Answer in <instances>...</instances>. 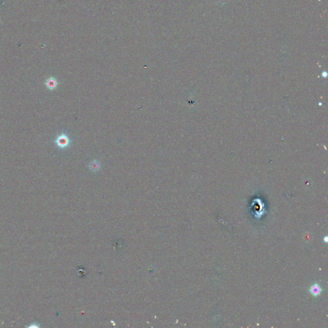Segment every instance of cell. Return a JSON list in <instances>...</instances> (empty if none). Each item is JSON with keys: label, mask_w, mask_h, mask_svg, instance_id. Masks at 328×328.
<instances>
[{"label": "cell", "mask_w": 328, "mask_h": 328, "mask_svg": "<svg viewBox=\"0 0 328 328\" xmlns=\"http://www.w3.org/2000/svg\"><path fill=\"white\" fill-rule=\"evenodd\" d=\"M71 140L66 133H62L57 136L55 143L60 149H66L71 144Z\"/></svg>", "instance_id": "6da1fadb"}, {"label": "cell", "mask_w": 328, "mask_h": 328, "mask_svg": "<svg viewBox=\"0 0 328 328\" xmlns=\"http://www.w3.org/2000/svg\"><path fill=\"white\" fill-rule=\"evenodd\" d=\"M44 84H45L46 88L48 90H53L57 87V86L58 85V82L55 78L50 77L49 78H48L46 80Z\"/></svg>", "instance_id": "7a4b0ae2"}, {"label": "cell", "mask_w": 328, "mask_h": 328, "mask_svg": "<svg viewBox=\"0 0 328 328\" xmlns=\"http://www.w3.org/2000/svg\"><path fill=\"white\" fill-rule=\"evenodd\" d=\"M321 290H322L321 288L317 284H315L313 286H311L310 289H309V291H310L311 293L313 295H314V296L319 295L320 293Z\"/></svg>", "instance_id": "3957f363"}, {"label": "cell", "mask_w": 328, "mask_h": 328, "mask_svg": "<svg viewBox=\"0 0 328 328\" xmlns=\"http://www.w3.org/2000/svg\"><path fill=\"white\" fill-rule=\"evenodd\" d=\"M89 168L90 169L93 171V172H96V171H98L99 168H100V165H99V163L97 161V160H94L93 162H92L90 165H89Z\"/></svg>", "instance_id": "277c9868"}]
</instances>
